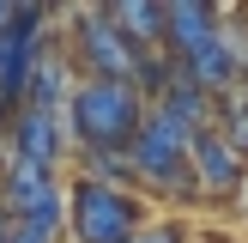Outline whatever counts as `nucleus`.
Segmentation results:
<instances>
[{"mask_svg":"<svg viewBox=\"0 0 248 243\" xmlns=\"http://www.w3.org/2000/svg\"><path fill=\"white\" fill-rule=\"evenodd\" d=\"M145 225V201L109 182H67V237L73 243H127Z\"/></svg>","mask_w":248,"mask_h":243,"instance_id":"4","label":"nucleus"},{"mask_svg":"<svg viewBox=\"0 0 248 243\" xmlns=\"http://www.w3.org/2000/svg\"><path fill=\"white\" fill-rule=\"evenodd\" d=\"M109 18L133 49H164V0H115Z\"/></svg>","mask_w":248,"mask_h":243,"instance_id":"11","label":"nucleus"},{"mask_svg":"<svg viewBox=\"0 0 248 243\" xmlns=\"http://www.w3.org/2000/svg\"><path fill=\"white\" fill-rule=\"evenodd\" d=\"M6 225H12V219H6V213H0V237H6Z\"/></svg>","mask_w":248,"mask_h":243,"instance_id":"15","label":"nucleus"},{"mask_svg":"<svg viewBox=\"0 0 248 243\" xmlns=\"http://www.w3.org/2000/svg\"><path fill=\"white\" fill-rule=\"evenodd\" d=\"M79 79H121L133 85V67H140V49L115 31L109 6H73V61Z\"/></svg>","mask_w":248,"mask_h":243,"instance_id":"5","label":"nucleus"},{"mask_svg":"<svg viewBox=\"0 0 248 243\" xmlns=\"http://www.w3.org/2000/svg\"><path fill=\"white\" fill-rule=\"evenodd\" d=\"M218 24H224V12L206 6V0H164V55H170V61L194 55Z\"/></svg>","mask_w":248,"mask_h":243,"instance_id":"9","label":"nucleus"},{"mask_svg":"<svg viewBox=\"0 0 248 243\" xmlns=\"http://www.w3.org/2000/svg\"><path fill=\"white\" fill-rule=\"evenodd\" d=\"M6 24H12V6H6V0H0V31H6Z\"/></svg>","mask_w":248,"mask_h":243,"instance_id":"14","label":"nucleus"},{"mask_svg":"<svg viewBox=\"0 0 248 243\" xmlns=\"http://www.w3.org/2000/svg\"><path fill=\"white\" fill-rule=\"evenodd\" d=\"M48 18H55L48 6H12V24L0 31V122L24 104V85H31L36 61L48 55V31H43Z\"/></svg>","mask_w":248,"mask_h":243,"instance_id":"6","label":"nucleus"},{"mask_svg":"<svg viewBox=\"0 0 248 243\" xmlns=\"http://www.w3.org/2000/svg\"><path fill=\"white\" fill-rule=\"evenodd\" d=\"M242 176H248V164L218 140L212 122L194 128V140H188V189H194V201H230L242 189Z\"/></svg>","mask_w":248,"mask_h":243,"instance_id":"8","label":"nucleus"},{"mask_svg":"<svg viewBox=\"0 0 248 243\" xmlns=\"http://www.w3.org/2000/svg\"><path fill=\"white\" fill-rule=\"evenodd\" d=\"M127 243H188V237H182V225H140Z\"/></svg>","mask_w":248,"mask_h":243,"instance_id":"13","label":"nucleus"},{"mask_svg":"<svg viewBox=\"0 0 248 243\" xmlns=\"http://www.w3.org/2000/svg\"><path fill=\"white\" fill-rule=\"evenodd\" d=\"M0 140H6V158H24L36 170H61V158H67V122L48 116V109L18 104L0 122Z\"/></svg>","mask_w":248,"mask_h":243,"instance_id":"7","label":"nucleus"},{"mask_svg":"<svg viewBox=\"0 0 248 243\" xmlns=\"http://www.w3.org/2000/svg\"><path fill=\"white\" fill-rule=\"evenodd\" d=\"M212 128H218V140L248 164V85H230V91L212 104Z\"/></svg>","mask_w":248,"mask_h":243,"instance_id":"12","label":"nucleus"},{"mask_svg":"<svg viewBox=\"0 0 248 243\" xmlns=\"http://www.w3.org/2000/svg\"><path fill=\"white\" fill-rule=\"evenodd\" d=\"M188 140H194L188 122H176L170 109L145 104L140 134L127 140V176H133V189L182 194V201H194V189H188Z\"/></svg>","mask_w":248,"mask_h":243,"instance_id":"2","label":"nucleus"},{"mask_svg":"<svg viewBox=\"0 0 248 243\" xmlns=\"http://www.w3.org/2000/svg\"><path fill=\"white\" fill-rule=\"evenodd\" d=\"M67 91H73V67H67V55H61V49H48V55L36 61L31 85H24V104L61 116V109H67Z\"/></svg>","mask_w":248,"mask_h":243,"instance_id":"10","label":"nucleus"},{"mask_svg":"<svg viewBox=\"0 0 248 243\" xmlns=\"http://www.w3.org/2000/svg\"><path fill=\"white\" fill-rule=\"evenodd\" d=\"M0 213H6L12 225L36 231V237L61 243V231H67V189H61L55 170H36V164H24V158H6V164H0Z\"/></svg>","mask_w":248,"mask_h":243,"instance_id":"3","label":"nucleus"},{"mask_svg":"<svg viewBox=\"0 0 248 243\" xmlns=\"http://www.w3.org/2000/svg\"><path fill=\"white\" fill-rule=\"evenodd\" d=\"M61 122L73 152H127V140L145 122V97L121 79H73Z\"/></svg>","mask_w":248,"mask_h":243,"instance_id":"1","label":"nucleus"}]
</instances>
